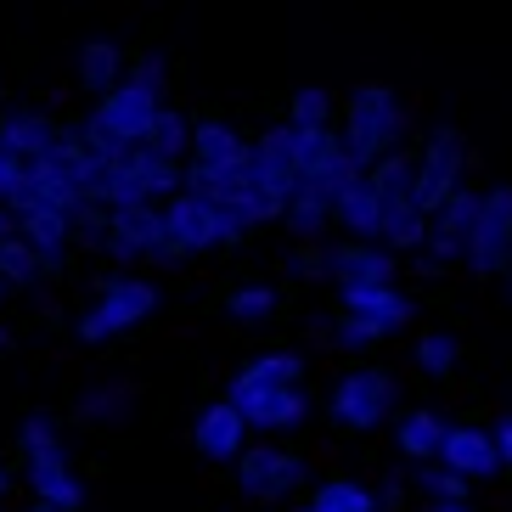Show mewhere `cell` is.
Returning a JSON list of instances; mask_svg holds the SVG:
<instances>
[{"instance_id": "obj_1", "label": "cell", "mask_w": 512, "mask_h": 512, "mask_svg": "<svg viewBox=\"0 0 512 512\" xmlns=\"http://www.w3.org/2000/svg\"><path fill=\"white\" fill-rule=\"evenodd\" d=\"M406 136H411V119H406V102L394 91L389 79H361L355 91L338 102V141H344L349 164L361 169H377L383 158L406 152Z\"/></svg>"}, {"instance_id": "obj_2", "label": "cell", "mask_w": 512, "mask_h": 512, "mask_svg": "<svg viewBox=\"0 0 512 512\" xmlns=\"http://www.w3.org/2000/svg\"><path fill=\"white\" fill-rule=\"evenodd\" d=\"M158 304H164V293H158L152 276H130V271L96 276L91 304H85L79 321H74V338L85 349H107V344H119L124 332H136L141 321L158 316Z\"/></svg>"}, {"instance_id": "obj_3", "label": "cell", "mask_w": 512, "mask_h": 512, "mask_svg": "<svg viewBox=\"0 0 512 512\" xmlns=\"http://www.w3.org/2000/svg\"><path fill=\"white\" fill-rule=\"evenodd\" d=\"M231 467H237V496L254 501L259 512L299 507V496L310 490V456H304L299 445H276V439L259 445L254 439Z\"/></svg>"}, {"instance_id": "obj_4", "label": "cell", "mask_w": 512, "mask_h": 512, "mask_svg": "<svg viewBox=\"0 0 512 512\" xmlns=\"http://www.w3.org/2000/svg\"><path fill=\"white\" fill-rule=\"evenodd\" d=\"M293 192H299V130L271 124L248 136V209L259 214V226L282 220Z\"/></svg>"}, {"instance_id": "obj_5", "label": "cell", "mask_w": 512, "mask_h": 512, "mask_svg": "<svg viewBox=\"0 0 512 512\" xmlns=\"http://www.w3.org/2000/svg\"><path fill=\"white\" fill-rule=\"evenodd\" d=\"M17 445H23V473H29L34 501L62 507V512H85V479H79L74 456H68V439L57 434V422L29 417L23 434H17Z\"/></svg>"}, {"instance_id": "obj_6", "label": "cell", "mask_w": 512, "mask_h": 512, "mask_svg": "<svg viewBox=\"0 0 512 512\" xmlns=\"http://www.w3.org/2000/svg\"><path fill=\"white\" fill-rule=\"evenodd\" d=\"M411 316H417V299L406 287H355V293H338L327 332L338 349H372L394 332H406Z\"/></svg>"}, {"instance_id": "obj_7", "label": "cell", "mask_w": 512, "mask_h": 512, "mask_svg": "<svg viewBox=\"0 0 512 512\" xmlns=\"http://www.w3.org/2000/svg\"><path fill=\"white\" fill-rule=\"evenodd\" d=\"M394 400H400V383H394L389 366H349L327 394V422L338 434H377L394 417Z\"/></svg>"}, {"instance_id": "obj_8", "label": "cell", "mask_w": 512, "mask_h": 512, "mask_svg": "<svg viewBox=\"0 0 512 512\" xmlns=\"http://www.w3.org/2000/svg\"><path fill=\"white\" fill-rule=\"evenodd\" d=\"M158 248H164V259H209L220 248H231V231L214 203L181 192L158 209Z\"/></svg>"}, {"instance_id": "obj_9", "label": "cell", "mask_w": 512, "mask_h": 512, "mask_svg": "<svg viewBox=\"0 0 512 512\" xmlns=\"http://www.w3.org/2000/svg\"><path fill=\"white\" fill-rule=\"evenodd\" d=\"M411 152H417V209L434 220V214L467 186V158H473V152H467V136L456 124H434L428 141L411 147Z\"/></svg>"}, {"instance_id": "obj_10", "label": "cell", "mask_w": 512, "mask_h": 512, "mask_svg": "<svg viewBox=\"0 0 512 512\" xmlns=\"http://www.w3.org/2000/svg\"><path fill=\"white\" fill-rule=\"evenodd\" d=\"M462 265L473 276L512 271V186H484L479 192V214L462 237Z\"/></svg>"}, {"instance_id": "obj_11", "label": "cell", "mask_w": 512, "mask_h": 512, "mask_svg": "<svg viewBox=\"0 0 512 512\" xmlns=\"http://www.w3.org/2000/svg\"><path fill=\"white\" fill-rule=\"evenodd\" d=\"M242 158H248V136H242L226 113H203V119H192L186 175H197V181H214V175H231V169H242Z\"/></svg>"}, {"instance_id": "obj_12", "label": "cell", "mask_w": 512, "mask_h": 512, "mask_svg": "<svg viewBox=\"0 0 512 512\" xmlns=\"http://www.w3.org/2000/svg\"><path fill=\"white\" fill-rule=\"evenodd\" d=\"M293 130V124H287ZM361 169L349 164L338 130H299V192H321L332 203V192H344Z\"/></svg>"}, {"instance_id": "obj_13", "label": "cell", "mask_w": 512, "mask_h": 512, "mask_svg": "<svg viewBox=\"0 0 512 512\" xmlns=\"http://www.w3.org/2000/svg\"><path fill=\"white\" fill-rule=\"evenodd\" d=\"M406 259H394L383 242H332L327 248V276L338 282V293L355 287H400Z\"/></svg>"}, {"instance_id": "obj_14", "label": "cell", "mask_w": 512, "mask_h": 512, "mask_svg": "<svg viewBox=\"0 0 512 512\" xmlns=\"http://www.w3.org/2000/svg\"><path fill=\"white\" fill-rule=\"evenodd\" d=\"M96 242H102V254H107V259H119V265L164 259V248H158V209H152V203H130V209L102 214Z\"/></svg>"}, {"instance_id": "obj_15", "label": "cell", "mask_w": 512, "mask_h": 512, "mask_svg": "<svg viewBox=\"0 0 512 512\" xmlns=\"http://www.w3.org/2000/svg\"><path fill=\"white\" fill-rule=\"evenodd\" d=\"M68 136H74V130L57 124V113H46V107H34V102H12L6 113H0V141H6V147H12L29 169L46 164Z\"/></svg>"}, {"instance_id": "obj_16", "label": "cell", "mask_w": 512, "mask_h": 512, "mask_svg": "<svg viewBox=\"0 0 512 512\" xmlns=\"http://www.w3.org/2000/svg\"><path fill=\"white\" fill-rule=\"evenodd\" d=\"M248 445H254V434H248V422H242V411L231 406V400H209V406L192 417V451L203 456V462L226 467V462H237Z\"/></svg>"}, {"instance_id": "obj_17", "label": "cell", "mask_w": 512, "mask_h": 512, "mask_svg": "<svg viewBox=\"0 0 512 512\" xmlns=\"http://www.w3.org/2000/svg\"><path fill=\"white\" fill-rule=\"evenodd\" d=\"M304 377H310V355L304 349H259L248 361L231 372L226 394L220 400H237V394H254V389H304Z\"/></svg>"}, {"instance_id": "obj_18", "label": "cell", "mask_w": 512, "mask_h": 512, "mask_svg": "<svg viewBox=\"0 0 512 512\" xmlns=\"http://www.w3.org/2000/svg\"><path fill=\"white\" fill-rule=\"evenodd\" d=\"M445 473H456V479H467L473 490H479L484 479H496L501 462H496V445H490V428H479V422H451L445 428V445H439V462Z\"/></svg>"}, {"instance_id": "obj_19", "label": "cell", "mask_w": 512, "mask_h": 512, "mask_svg": "<svg viewBox=\"0 0 512 512\" xmlns=\"http://www.w3.org/2000/svg\"><path fill=\"white\" fill-rule=\"evenodd\" d=\"M231 406L242 411L248 434H287L310 417V394L304 389H254V394H237Z\"/></svg>"}, {"instance_id": "obj_20", "label": "cell", "mask_w": 512, "mask_h": 512, "mask_svg": "<svg viewBox=\"0 0 512 512\" xmlns=\"http://www.w3.org/2000/svg\"><path fill=\"white\" fill-rule=\"evenodd\" d=\"M327 214L332 231H344V242H383V209H377L372 175H355L344 192H332Z\"/></svg>"}, {"instance_id": "obj_21", "label": "cell", "mask_w": 512, "mask_h": 512, "mask_svg": "<svg viewBox=\"0 0 512 512\" xmlns=\"http://www.w3.org/2000/svg\"><path fill=\"white\" fill-rule=\"evenodd\" d=\"M124 57H130V51H124L119 40H107V34L79 40V51H74V85L91 96V102H102L113 85H124Z\"/></svg>"}, {"instance_id": "obj_22", "label": "cell", "mask_w": 512, "mask_h": 512, "mask_svg": "<svg viewBox=\"0 0 512 512\" xmlns=\"http://www.w3.org/2000/svg\"><path fill=\"white\" fill-rule=\"evenodd\" d=\"M445 428H451V422L439 417V411H428V406L400 411V417H394V451H400V462L406 467H434L439 445H445Z\"/></svg>"}, {"instance_id": "obj_23", "label": "cell", "mask_w": 512, "mask_h": 512, "mask_svg": "<svg viewBox=\"0 0 512 512\" xmlns=\"http://www.w3.org/2000/svg\"><path fill=\"white\" fill-rule=\"evenodd\" d=\"M304 512H377V490L349 473H327L321 484L304 490Z\"/></svg>"}, {"instance_id": "obj_24", "label": "cell", "mask_w": 512, "mask_h": 512, "mask_svg": "<svg viewBox=\"0 0 512 512\" xmlns=\"http://www.w3.org/2000/svg\"><path fill=\"white\" fill-rule=\"evenodd\" d=\"M411 366H417L422 377H434V383H445V377L462 372V338L445 327H422L417 344H411Z\"/></svg>"}, {"instance_id": "obj_25", "label": "cell", "mask_w": 512, "mask_h": 512, "mask_svg": "<svg viewBox=\"0 0 512 512\" xmlns=\"http://www.w3.org/2000/svg\"><path fill=\"white\" fill-rule=\"evenodd\" d=\"M147 152H158V158H175V164H186V147H192V113L175 102H164L158 113H152L147 124V141H141Z\"/></svg>"}, {"instance_id": "obj_26", "label": "cell", "mask_w": 512, "mask_h": 512, "mask_svg": "<svg viewBox=\"0 0 512 512\" xmlns=\"http://www.w3.org/2000/svg\"><path fill=\"white\" fill-rule=\"evenodd\" d=\"M293 130H338V96L327 85H299L287 96V119Z\"/></svg>"}, {"instance_id": "obj_27", "label": "cell", "mask_w": 512, "mask_h": 512, "mask_svg": "<svg viewBox=\"0 0 512 512\" xmlns=\"http://www.w3.org/2000/svg\"><path fill=\"white\" fill-rule=\"evenodd\" d=\"M282 231L293 242H327V231H332L327 197L321 192H293V203L282 209Z\"/></svg>"}, {"instance_id": "obj_28", "label": "cell", "mask_w": 512, "mask_h": 512, "mask_svg": "<svg viewBox=\"0 0 512 512\" xmlns=\"http://www.w3.org/2000/svg\"><path fill=\"white\" fill-rule=\"evenodd\" d=\"M0 282H6V293H29V287L46 282V271H40V254H34L29 242L17 237V231H6V242H0Z\"/></svg>"}, {"instance_id": "obj_29", "label": "cell", "mask_w": 512, "mask_h": 512, "mask_svg": "<svg viewBox=\"0 0 512 512\" xmlns=\"http://www.w3.org/2000/svg\"><path fill=\"white\" fill-rule=\"evenodd\" d=\"M276 310H282V293H276L271 282H242L226 293V316L237 321V327H259V321H271Z\"/></svg>"}, {"instance_id": "obj_30", "label": "cell", "mask_w": 512, "mask_h": 512, "mask_svg": "<svg viewBox=\"0 0 512 512\" xmlns=\"http://www.w3.org/2000/svg\"><path fill=\"white\" fill-rule=\"evenodd\" d=\"M411 490H422L434 507H473V484L445 467H411Z\"/></svg>"}, {"instance_id": "obj_31", "label": "cell", "mask_w": 512, "mask_h": 512, "mask_svg": "<svg viewBox=\"0 0 512 512\" xmlns=\"http://www.w3.org/2000/svg\"><path fill=\"white\" fill-rule=\"evenodd\" d=\"M124 79H130V85H147V91H158V96H169V57L158 46L130 51V57H124Z\"/></svg>"}, {"instance_id": "obj_32", "label": "cell", "mask_w": 512, "mask_h": 512, "mask_svg": "<svg viewBox=\"0 0 512 512\" xmlns=\"http://www.w3.org/2000/svg\"><path fill=\"white\" fill-rule=\"evenodd\" d=\"M473 214H479V192H456L451 203H445V209L434 214V220H428V231H439V237H451V242H462L467 237V226H473Z\"/></svg>"}, {"instance_id": "obj_33", "label": "cell", "mask_w": 512, "mask_h": 512, "mask_svg": "<svg viewBox=\"0 0 512 512\" xmlns=\"http://www.w3.org/2000/svg\"><path fill=\"white\" fill-rule=\"evenodd\" d=\"M456 265H462V242L428 231V237H422V248H417V271L422 276H445V271H456Z\"/></svg>"}, {"instance_id": "obj_34", "label": "cell", "mask_w": 512, "mask_h": 512, "mask_svg": "<svg viewBox=\"0 0 512 512\" xmlns=\"http://www.w3.org/2000/svg\"><path fill=\"white\" fill-rule=\"evenodd\" d=\"M293 276L299 282H321L327 276V242H293Z\"/></svg>"}, {"instance_id": "obj_35", "label": "cell", "mask_w": 512, "mask_h": 512, "mask_svg": "<svg viewBox=\"0 0 512 512\" xmlns=\"http://www.w3.org/2000/svg\"><path fill=\"white\" fill-rule=\"evenodd\" d=\"M490 445H496V462H501V473H512V411L490 428Z\"/></svg>"}, {"instance_id": "obj_36", "label": "cell", "mask_w": 512, "mask_h": 512, "mask_svg": "<svg viewBox=\"0 0 512 512\" xmlns=\"http://www.w3.org/2000/svg\"><path fill=\"white\" fill-rule=\"evenodd\" d=\"M400 507H406V484H400V473H389L383 490H377V512H400Z\"/></svg>"}, {"instance_id": "obj_37", "label": "cell", "mask_w": 512, "mask_h": 512, "mask_svg": "<svg viewBox=\"0 0 512 512\" xmlns=\"http://www.w3.org/2000/svg\"><path fill=\"white\" fill-rule=\"evenodd\" d=\"M12 496V473H6V467H0V501Z\"/></svg>"}, {"instance_id": "obj_38", "label": "cell", "mask_w": 512, "mask_h": 512, "mask_svg": "<svg viewBox=\"0 0 512 512\" xmlns=\"http://www.w3.org/2000/svg\"><path fill=\"white\" fill-rule=\"evenodd\" d=\"M23 512H62V507H46V501H29Z\"/></svg>"}, {"instance_id": "obj_39", "label": "cell", "mask_w": 512, "mask_h": 512, "mask_svg": "<svg viewBox=\"0 0 512 512\" xmlns=\"http://www.w3.org/2000/svg\"><path fill=\"white\" fill-rule=\"evenodd\" d=\"M6 231H12V220H6V209H0V242H6Z\"/></svg>"}, {"instance_id": "obj_40", "label": "cell", "mask_w": 512, "mask_h": 512, "mask_svg": "<svg viewBox=\"0 0 512 512\" xmlns=\"http://www.w3.org/2000/svg\"><path fill=\"white\" fill-rule=\"evenodd\" d=\"M6 344H12V332H6V327H0V349H6Z\"/></svg>"}, {"instance_id": "obj_41", "label": "cell", "mask_w": 512, "mask_h": 512, "mask_svg": "<svg viewBox=\"0 0 512 512\" xmlns=\"http://www.w3.org/2000/svg\"><path fill=\"white\" fill-rule=\"evenodd\" d=\"M434 512H473V507H434Z\"/></svg>"}, {"instance_id": "obj_42", "label": "cell", "mask_w": 512, "mask_h": 512, "mask_svg": "<svg viewBox=\"0 0 512 512\" xmlns=\"http://www.w3.org/2000/svg\"><path fill=\"white\" fill-rule=\"evenodd\" d=\"M0 304H6V282H0Z\"/></svg>"}, {"instance_id": "obj_43", "label": "cell", "mask_w": 512, "mask_h": 512, "mask_svg": "<svg viewBox=\"0 0 512 512\" xmlns=\"http://www.w3.org/2000/svg\"><path fill=\"white\" fill-rule=\"evenodd\" d=\"M507 287H512V271H507Z\"/></svg>"}]
</instances>
